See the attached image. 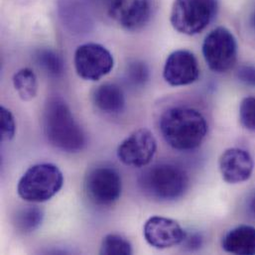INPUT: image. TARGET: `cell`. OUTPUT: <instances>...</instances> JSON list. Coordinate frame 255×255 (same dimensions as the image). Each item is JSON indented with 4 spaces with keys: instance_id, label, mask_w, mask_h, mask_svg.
<instances>
[{
    "instance_id": "obj_1",
    "label": "cell",
    "mask_w": 255,
    "mask_h": 255,
    "mask_svg": "<svg viewBox=\"0 0 255 255\" xmlns=\"http://www.w3.org/2000/svg\"><path fill=\"white\" fill-rule=\"evenodd\" d=\"M208 123L197 110L173 108L166 111L160 120V130L165 141L179 151L198 148L208 133Z\"/></svg>"
},
{
    "instance_id": "obj_2",
    "label": "cell",
    "mask_w": 255,
    "mask_h": 255,
    "mask_svg": "<svg viewBox=\"0 0 255 255\" xmlns=\"http://www.w3.org/2000/svg\"><path fill=\"white\" fill-rule=\"evenodd\" d=\"M44 131L51 145L65 152L77 153L87 145V136L76 122L68 105L60 98H52L44 112Z\"/></svg>"
},
{
    "instance_id": "obj_3",
    "label": "cell",
    "mask_w": 255,
    "mask_h": 255,
    "mask_svg": "<svg viewBox=\"0 0 255 255\" xmlns=\"http://www.w3.org/2000/svg\"><path fill=\"white\" fill-rule=\"evenodd\" d=\"M138 185L145 196L159 202H172L187 192L189 177L182 168L161 163L144 170L138 177Z\"/></svg>"
},
{
    "instance_id": "obj_4",
    "label": "cell",
    "mask_w": 255,
    "mask_h": 255,
    "mask_svg": "<svg viewBox=\"0 0 255 255\" xmlns=\"http://www.w3.org/2000/svg\"><path fill=\"white\" fill-rule=\"evenodd\" d=\"M64 177L54 164L42 163L30 167L20 178L17 187L19 197L29 203H44L62 189Z\"/></svg>"
},
{
    "instance_id": "obj_5",
    "label": "cell",
    "mask_w": 255,
    "mask_h": 255,
    "mask_svg": "<svg viewBox=\"0 0 255 255\" xmlns=\"http://www.w3.org/2000/svg\"><path fill=\"white\" fill-rule=\"evenodd\" d=\"M217 11V0H175L170 21L179 33L193 36L209 26Z\"/></svg>"
},
{
    "instance_id": "obj_6",
    "label": "cell",
    "mask_w": 255,
    "mask_h": 255,
    "mask_svg": "<svg viewBox=\"0 0 255 255\" xmlns=\"http://www.w3.org/2000/svg\"><path fill=\"white\" fill-rule=\"evenodd\" d=\"M203 55L212 71L219 74L228 72L235 66L237 61V39L229 29L218 27L205 38Z\"/></svg>"
},
{
    "instance_id": "obj_7",
    "label": "cell",
    "mask_w": 255,
    "mask_h": 255,
    "mask_svg": "<svg viewBox=\"0 0 255 255\" xmlns=\"http://www.w3.org/2000/svg\"><path fill=\"white\" fill-rule=\"evenodd\" d=\"M85 190L94 204L103 207L114 205L122 196L121 174L111 166L95 167L86 176Z\"/></svg>"
},
{
    "instance_id": "obj_8",
    "label": "cell",
    "mask_w": 255,
    "mask_h": 255,
    "mask_svg": "<svg viewBox=\"0 0 255 255\" xmlns=\"http://www.w3.org/2000/svg\"><path fill=\"white\" fill-rule=\"evenodd\" d=\"M74 63L79 77L93 82L109 75L115 66L112 53L97 43H87L78 47Z\"/></svg>"
},
{
    "instance_id": "obj_9",
    "label": "cell",
    "mask_w": 255,
    "mask_h": 255,
    "mask_svg": "<svg viewBox=\"0 0 255 255\" xmlns=\"http://www.w3.org/2000/svg\"><path fill=\"white\" fill-rule=\"evenodd\" d=\"M157 151V141L153 133L141 128L131 133L118 148L119 159L127 166L145 167L154 158Z\"/></svg>"
},
{
    "instance_id": "obj_10",
    "label": "cell",
    "mask_w": 255,
    "mask_h": 255,
    "mask_svg": "<svg viewBox=\"0 0 255 255\" xmlns=\"http://www.w3.org/2000/svg\"><path fill=\"white\" fill-rule=\"evenodd\" d=\"M106 6L110 17L129 31L142 28L151 17L150 0H106Z\"/></svg>"
},
{
    "instance_id": "obj_11",
    "label": "cell",
    "mask_w": 255,
    "mask_h": 255,
    "mask_svg": "<svg viewBox=\"0 0 255 255\" xmlns=\"http://www.w3.org/2000/svg\"><path fill=\"white\" fill-rule=\"evenodd\" d=\"M163 77L173 87L195 83L200 77V68L195 55L187 50H178L170 54L164 66Z\"/></svg>"
},
{
    "instance_id": "obj_12",
    "label": "cell",
    "mask_w": 255,
    "mask_h": 255,
    "mask_svg": "<svg viewBox=\"0 0 255 255\" xmlns=\"http://www.w3.org/2000/svg\"><path fill=\"white\" fill-rule=\"evenodd\" d=\"M143 235L146 242L157 250H166L184 242L187 234L174 220L152 217L144 226Z\"/></svg>"
},
{
    "instance_id": "obj_13",
    "label": "cell",
    "mask_w": 255,
    "mask_h": 255,
    "mask_svg": "<svg viewBox=\"0 0 255 255\" xmlns=\"http://www.w3.org/2000/svg\"><path fill=\"white\" fill-rule=\"evenodd\" d=\"M255 162L252 155L242 148L227 149L220 158V171L223 179L230 184L248 181L254 172Z\"/></svg>"
},
{
    "instance_id": "obj_14",
    "label": "cell",
    "mask_w": 255,
    "mask_h": 255,
    "mask_svg": "<svg viewBox=\"0 0 255 255\" xmlns=\"http://www.w3.org/2000/svg\"><path fill=\"white\" fill-rule=\"evenodd\" d=\"M222 247L233 255H255V228L240 226L231 230L223 238Z\"/></svg>"
},
{
    "instance_id": "obj_15",
    "label": "cell",
    "mask_w": 255,
    "mask_h": 255,
    "mask_svg": "<svg viewBox=\"0 0 255 255\" xmlns=\"http://www.w3.org/2000/svg\"><path fill=\"white\" fill-rule=\"evenodd\" d=\"M96 107L105 114L118 115L126 108L124 91L116 84H104L100 86L93 96Z\"/></svg>"
},
{
    "instance_id": "obj_16",
    "label": "cell",
    "mask_w": 255,
    "mask_h": 255,
    "mask_svg": "<svg viewBox=\"0 0 255 255\" xmlns=\"http://www.w3.org/2000/svg\"><path fill=\"white\" fill-rule=\"evenodd\" d=\"M14 88L24 102L33 100L38 92V81L35 73L29 68H23L13 77Z\"/></svg>"
},
{
    "instance_id": "obj_17",
    "label": "cell",
    "mask_w": 255,
    "mask_h": 255,
    "mask_svg": "<svg viewBox=\"0 0 255 255\" xmlns=\"http://www.w3.org/2000/svg\"><path fill=\"white\" fill-rule=\"evenodd\" d=\"M44 219L43 211L38 207H26L17 212L14 224L18 231L28 234L36 231Z\"/></svg>"
},
{
    "instance_id": "obj_18",
    "label": "cell",
    "mask_w": 255,
    "mask_h": 255,
    "mask_svg": "<svg viewBox=\"0 0 255 255\" xmlns=\"http://www.w3.org/2000/svg\"><path fill=\"white\" fill-rule=\"evenodd\" d=\"M37 64L53 78H60L65 71L63 59L50 49H41L36 53Z\"/></svg>"
},
{
    "instance_id": "obj_19",
    "label": "cell",
    "mask_w": 255,
    "mask_h": 255,
    "mask_svg": "<svg viewBox=\"0 0 255 255\" xmlns=\"http://www.w3.org/2000/svg\"><path fill=\"white\" fill-rule=\"evenodd\" d=\"M132 246L126 238L119 235H108L104 238L101 255H132Z\"/></svg>"
},
{
    "instance_id": "obj_20",
    "label": "cell",
    "mask_w": 255,
    "mask_h": 255,
    "mask_svg": "<svg viewBox=\"0 0 255 255\" xmlns=\"http://www.w3.org/2000/svg\"><path fill=\"white\" fill-rule=\"evenodd\" d=\"M149 68L142 61H133L129 63L127 69L128 83L134 88H141L149 80Z\"/></svg>"
},
{
    "instance_id": "obj_21",
    "label": "cell",
    "mask_w": 255,
    "mask_h": 255,
    "mask_svg": "<svg viewBox=\"0 0 255 255\" xmlns=\"http://www.w3.org/2000/svg\"><path fill=\"white\" fill-rule=\"evenodd\" d=\"M240 120L244 128L255 131V97L247 98L242 102Z\"/></svg>"
},
{
    "instance_id": "obj_22",
    "label": "cell",
    "mask_w": 255,
    "mask_h": 255,
    "mask_svg": "<svg viewBox=\"0 0 255 255\" xmlns=\"http://www.w3.org/2000/svg\"><path fill=\"white\" fill-rule=\"evenodd\" d=\"M0 127L1 141H9L14 137L16 131L15 120L11 112L4 107L0 108Z\"/></svg>"
},
{
    "instance_id": "obj_23",
    "label": "cell",
    "mask_w": 255,
    "mask_h": 255,
    "mask_svg": "<svg viewBox=\"0 0 255 255\" xmlns=\"http://www.w3.org/2000/svg\"><path fill=\"white\" fill-rule=\"evenodd\" d=\"M239 80L249 87L255 88V66H244L238 72Z\"/></svg>"
},
{
    "instance_id": "obj_24",
    "label": "cell",
    "mask_w": 255,
    "mask_h": 255,
    "mask_svg": "<svg viewBox=\"0 0 255 255\" xmlns=\"http://www.w3.org/2000/svg\"><path fill=\"white\" fill-rule=\"evenodd\" d=\"M184 242H186V246L190 251H196L202 246V238L199 235H192L191 237L186 236Z\"/></svg>"
},
{
    "instance_id": "obj_25",
    "label": "cell",
    "mask_w": 255,
    "mask_h": 255,
    "mask_svg": "<svg viewBox=\"0 0 255 255\" xmlns=\"http://www.w3.org/2000/svg\"><path fill=\"white\" fill-rule=\"evenodd\" d=\"M247 211L249 216L255 220V191H254L248 198L247 201Z\"/></svg>"
},
{
    "instance_id": "obj_26",
    "label": "cell",
    "mask_w": 255,
    "mask_h": 255,
    "mask_svg": "<svg viewBox=\"0 0 255 255\" xmlns=\"http://www.w3.org/2000/svg\"><path fill=\"white\" fill-rule=\"evenodd\" d=\"M252 24H253V26L255 28V12L254 13L253 17H252Z\"/></svg>"
}]
</instances>
